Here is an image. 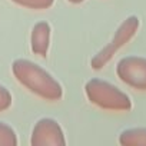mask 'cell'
Returning <instances> with one entry per match:
<instances>
[{"mask_svg": "<svg viewBox=\"0 0 146 146\" xmlns=\"http://www.w3.org/2000/svg\"><path fill=\"white\" fill-rule=\"evenodd\" d=\"M16 5L27 7V9H35V10H43V9H49L54 0H12Z\"/></svg>", "mask_w": 146, "mask_h": 146, "instance_id": "cell-9", "label": "cell"}, {"mask_svg": "<svg viewBox=\"0 0 146 146\" xmlns=\"http://www.w3.org/2000/svg\"><path fill=\"white\" fill-rule=\"evenodd\" d=\"M10 106H12V95L3 85H0V112L7 110Z\"/></svg>", "mask_w": 146, "mask_h": 146, "instance_id": "cell-10", "label": "cell"}, {"mask_svg": "<svg viewBox=\"0 0 146 146\" xmlns=\"http://www.w3.org/2000/svg\"><path fill=\"white\" fill-rule=\"evenodd\" d=\"M85 93L93 105L102 109L115 112H127L132 109L129 96L106 80L90 79L85 85Z\"/></svg>", "mask_w": 146, "mask_h": 146, "instance_id": "cell-2", "label": "cell"}, {"mask_svg": "<svg viewBox=\"0 0 146 146\" xmlns=\"http://www.w3.org/2000/svg\"><path fill=\"white\" fill-rule=\"evenodd\" d=\"M49 42H50V25L47 22L36 23L32 29V37H30L32 52L42 57H46L49 50Z\"/></svg>", "mask_w": 146, "mask_h": 146, "instance_id": "cell-6", "label": "cell"}, {"mask_svg": "<svg viewBox=\"0 0 146 146\" xmlns=\"http://www.w3.org/2000/svg\"><path fill=\"white\" fill-rule=\"evenodd\" d=\"M32 146H64L66 139L60 125L50 117H43L37 120L33 127Z\"/></svg>", "mask_w": 146, "mask_h": 146, "instance_id": "cell-5", "label": "cell"}, {"mask_svg": "<svg viewBox=\"0 0 146 146\" xmlns=\"http://www.w3.org/2000/svg\"><path fill=\"white\" fill-rule=\"evenodd\" d=\"M122 146H146V127L126 129L119 136Z\"/></svg>", "mask_w": 146, "mask_h": 146, "instance_id": "cell-7", "label": "cell"}, {"mask_svg": "<svg viewBox=\"0 0 146 146\" xmlns=\"http://www.w3.org/2000/svg\"><path fill=\"white\" fill-rule=\"evenodd\" d=\"M12 72L20 85L42 99L59 100L63 95L60 83L50 73L27 59L15 60L12 64Z\"/></svg>", "mask_w": 146, "mask_h": 146, "instance_id": "cell-1", "label": "cell"}, {"mask_svg": "<svg viewBox=\"0 0 146 146\" xmlns=\"http://www.w3.org/2000/svg\"><path fill=\"white\" fill-rule=\"evenodd\" d=\"M17 136L16 132L6 123L0 122V146H16Z\"/></svg>", "mask_w": 146, "mask_h": 146, "instance_id": "cell-8", "label": "cell"}, {"mask_svg": "<svg viewBox=\"0 0 146 146\" xmlns=\"http://www.w3.org/2000/svg\"><path fill=\"white\" fill-rule=\"evenodd\" d=\"M116 75L127 86L146 90V57L126 56L120 59L116 64Z\"/></svg>", "mask_w": 146, "mask_h": 146, "instance_id": "cell-4", "label": "cell"}, {"mask_svg": "<svg viewBox=\"0 0 146 146\" xmlns=\"http://www.w3.org/2000/svg\"><path fill=\"white\" fill-rule=\"evenodd\" d=\"M67 2H70V3H73V5H79V3L85 2V0H67Z\"/></svg>", "mask_w": 146, "mask_h": 146, "instance_id": "cell-11", "label": "cell"}, {"mask_svg": "<svg viewBox=\"0 0 146 146\" xmlns=\"http://www.w3.org/2000/svg\"><path fill=\"white\" fill-rule=\"evenodd\" d=\"M139 25H140V22L136 16H129L126 20H123L122 25L117 27V30H116L115 36L112 37V40L102 50H99L98 54L90 60V66L95 70H99L103 66H106L110 62V59L115 56V53L120 47H123L136 35V32L139 29Z\"/></svg>", "mask_w": 146, "mask_h": 146, "instance_id": "cell-3", "label": "cell"}]
</instances>
